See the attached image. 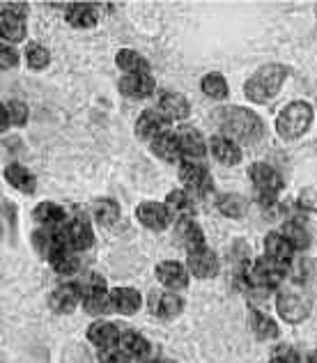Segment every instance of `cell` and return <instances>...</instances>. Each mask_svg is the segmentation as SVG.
<instances>
[{
  "instance_id": "23",
  "label": "cell",
  "mask_w": 317,
  "mask_h": 363,
  "mask_svg": "<svg viewBox=\"0 0 317 363\" xmlns=\"http://www.w3.org/2000/svg\"><path fill=\"white\" fill-rule=\"evenodd\" d=\"M157 108H159L170 122H172V120H179V122H182V120H187V118H189V113H191L189 99H187V97H182L179 92H163Z\"/></svg>"
},
{
  "instance_id": "16",
  "label": "cell",
  "mask_w": 317,
  "mask_h": 363,
  "mask_svg": "<svg viewBox=\"0 0 317 363\" xmlns=\"http://www.w3.org/2000/svg\"><path fill=\"white\" fill-rule=\"evenodd\" d=\"M179 147H182V159L191 161V164H200L207 157V145L203 136L194 127H179L177 129Z\"/></svg>"
},
{
  "instance_id": "8",
  "label": "cell",
  "mask_w": 317,
  "mask_h": 363,
  "mask_svg": "<svg viewBox=\"0 0 317 363\" xmlns=\"http://www.w3.org/2000/svg\"><path fill=\"white\" fill-rule=\"evenodd\" d=\"M26 5L23 3H3V14H0V35L3 42L18 44L26 40L28 26H26Z\"/></svg>"
},
{
  "instance_id": "6",
  "label": "cell",
  "mask_w": 317,
  "mask_h": 363,
  "mask_svg": "<svg viewBox=\"0 0 317 363\" xmlns=\"http://www.w3.org/2000/svg\"><path fill=\"white\" fill-rule=\"evenodd\" d=\"M248 177H251L253 186L257 189L260 205L262 207H274L278 191L283 189V177L267 164H251V168H248Z\"/></svg>"
},
{
  "instance_id": "2",
  "label": "cell",
  "mask_w": 317,
  "mask_h": 363,
  "mask_svg": "<svg viewBox=\"0 0 317 363\" xmlns=\"http://www.w3.org/2000/svg\"><path fill=\"white\" fill-rule=\"evenodd\" d=\"M287 74L290 69L285 65H265L244 83V94L253 104H267L281 92Z\"/></svg>"
},
{
  "instance_id": "19",
  "label": "cell",
  "mask_w": 317,
  "mask_h": 363,
  "mask_svg": "<svg viewBox=\"0 0 317 363\" xmlns=\"http://www.w3.org/2000/svg\"><path fill=\"white\" fill-rule=\"evenodd\" d=\"M62 233H65L67 246H69L72 251H76V253L88 251V248L92 246V242H94L92 228H90L88 221H85V218H74V221H69L62 228Z\"/></svg>"
},
{
  "instance_id": "45",
  "label": "cell",
  "mask_w": 317,
  "mask_h": 363,
  "mask_svg": "<svg viewBox=\"0 0 317 363\" xmlns=\"http://www.w3.org/2000/svg\"><path fill=\"white\" fill-rule=\"evenodd\" d=\"M308 363H317V350H313L308 354Z\"/></svg>"
},
{
  "instance_id": "34",
  "label": "cell",
  "mask_w": 317,
  "mask_h": 363,
  "mask_svg": "<svg viewBox=\"0 0 317 363\" xmlns=\"http://www.w3.org/2000/svg\"><path fill=\"white\" fill-rule=\"evenodd\" d=\"M92 216L97 218V223L104 228H111L118 223L120 218V205L115 203L111 198H101V200H94L92 205Z\"/></svg>"
},
{
  "instance_id": "44",
  "label": "cell",
  "mask_w": 317,
  "mask_h": 363,
  "mask_svg": "<svg viewBox=\"0 0 317 363\" xmlns=\"http://www.w3.org/2000/svg\"><path fill=\"white\" fill-rule=\"evenodd\" d=\"M143 363H175L172 359H157V361H143Z\"/></svg>"
},
{
  "instance_id": "29",
  "label": "cell",
  "mask_w": 317,
  "mask_h": 363,
  "mask_svg": "<svg viewBox=\"0 0 317 363\" xmlns=\"http://www.w3.org/2000/svg\"><path fill=\"white\" fill-rule=\"evenodd\" d=\"M115 65H118L120 69L124 72V76H145V74H150V62L133 49L118 51V55H115Z\"/></svg>"
},
{
  "instance_id": "9",
  "label": "cell",
  "mask_w": 317,
  "mask_h": 363,
  "mask_svg": "<svg viewBox=\"0 0 317 363\" xmlns=\"http://www.w3.org/2000/svg\"><path fill=\"white\" fill-rule=\"evenodd\" d=\"M179 179H182V184H184V191H189L191 196L205 198L207 194H211V189H214V182H211L209 170L203 164H191V161H184L179 168Z\"/></svg>"
},
{
  "instance_id": "1",
  "label": "cell",
  "mask_w": 317,
  "mask_h": 363,
  "mask_svg": "<svg viewBox=\"0 0 317 363\" xmlns=\"http://www.w3.org/2000/svg\"><path fill=\"white\" fill-rule=\"evenodd\" d=\"M226 138L235 143H255L265 136V124L253 111L242 106H228L218 116Z\"/></svg>"
},
{
  "instance_id": "41",
  "label": "cell",
  "mask_w": 317,
  "mask_h": 363,
  "mask_svg": "<svg viewBox=\"0 0 317 363\" xmlns=\"http://www.w3.org/2000/svg\"><path fill=\"white\" fill-rule=\"evenodd\" d=\"M18 65V51L14 49V46L9 44H0V67L3 69H12V67Z\"/></svg>"
},
{
  "instance_id": "20",
  "label": "cell",
  "mask_w": 317,
  "mask_h": 363,
  "mask_svg": "<svg viewBox=\"0 0 317 363\" xmlns=\"http://www.w3.org/2000/svg\"><path fill=\"white\" fill-rule=\"evenodd\" d=\"M120 333H122V329L118 324H113L109 320H97L88 327V340L94 347L106 350V347L120 345Z\"/></svg>"
},
{
  "instance_id": "46",
  "label": "cell",
  "mask_w": 317,
  "mask_h": 363,
  "mask_svg": "<svg viewBox=\"0 0 317 363\" xmlns=\"http://www.w3.org/2000/svg\"><path fill=\"white\" fill-rule=\"evenodd\" d=\"M272 363H283V361H276V359H272Z\"/></svg>"
},
{
  "instance_id": "18",
  "label": "cell",
  "mask_w": 317,
  "mask_h": 363,
  "mask_svg": "<svg viewBox=\"0 0 317 363\" xmlns=\"http://www.w3.org/2000/svg\"><path fill=\"white\" fill-rule=\"evenodd\" d=\"M175 242L179 246H184L187 253L200 251V248L207 246L203 228H200L194 218H179L177 225H175Z\"/></svg>"
},
{
  "instance_id": "4",
  "label": "cell",
  "mask_w": 317,
  "mask_h": 363,
  "mask_svg": "<svg viewBox=\"0 0 317 363\" xmlns=\"http://www.w3.org/2000/svg\"><path fill=\"white\" fill-rule=\"evenodd\" d=\"M81 292H83V308L88 315H94V318H101V315L111 313V290L106 288V281L99 274H90L79 283Z\"/></svg>"
},
{
  "instance_id": "22",
  "label": "cell",
  "mask_w": 317,
  "mask_h": 363,
  "mask_svg": "<svg viewBox=\"0 0 317 363\" xmlns=\"http://www.w3.org/2000/svg\"><path fill=\"white\" fill-rule=\"evenodd\" d=\"M111 306H113V313L136 315L143 306V297L136 288H113L111 290Z\"/></svg>"
},
{
  "instance_id": "33",
  "label": "cell",
  "mask_w": 317,
  "mask_h": 363,
  "mask_svg": "<svg viewBox=\"0 0 317 363\" xmlns=\"http://www.w3.org/2000/svg\"><path fill=\"white\" fill-rule=\"evenodd\" d=\"M248 322H251V331L255 333V338L260 340H274L278 338V324L274 322V318H269L262 311H251L248 315Z\"/></svg>"
},
{
  "instance_id": "5",
  "label": "cell",
  "mask_w": 317,
  "mask_h": 363,
  "mask_svg": "<svg viewBox=\"0 0 317 363\" xmlns=\"http://www.w3.org/2000/svg\"><path fill=\"white\" fill-rule=\"evenodd\" d=\"M244 281L251 290H272L278 288L285 279V269H281L278 264H274L267 257H260L255 262H248L244 267Z\"/></svg>"
},
{
  "instance_id": "40",
  "label": "cell",
  "mask_w": 317,
  "mask_h": 363,
  "mask_svg": "<svg viewBox=\"0 0 317 363\" xmlns=\"http://www.w3.org/2000/svg\"><path fill=\"white\" fill-rule=\"evenodd\" d=\"M129 354L120 345L99 350V363H129Z\"/></svg>"
},
{
  "instance_id": "11",
  "label": "cell",
  "mask_w": 317,
  "mask_h": 363,
  "mask_svg": "<svg viewBox=\"0 0 317 363\" xmlns=\"http://www.w3.org/2000/svg\"><path fill=\"white\" fill-rule=\"evenodd\" d=\"M136 218L143 228H148V230H166L170 225V212L168 207L163 203H155V200H145V203H140L136 207Z\"/></svg>"
},
{
  "instance_id": "43",
  "label": "cell",
  "mask_w": 317,
  "mask_h": 363,
  "mask_svg": "<svg viewBox=\"0 0 317 363\" xmlns=\"http://www.w3.org/2000/svg\"><path fill=\"white\" fill-rule=\"evenodd\" d=\"M272 359L283 361V363H299V354H296V350L290 347V345H278L272 352Z\"/></svg>"
},
{
  "instance_id": "30",
  "label": "cell",
  "mask_w": 317,
  "mask_h": 363,
  "mask_svg": "<svg viewBox=\"0 0 317 363\" xmlns=\"http://www.w3.org/2000/svg\"><path fill=\"white\" fill-rule=\"evenodd\" d=\"M152 152L163 159V161H168V164H177V161L182 159V147H179V138H177V133H163V136L155 138L152 140Z\"/></svg>"
},
{
  "instance_id": "36",
  "label": "cell",
  "mask_w": 317,
  "mask_h": 363,
  "mask_svg": "<svg viewBox=\"0 0 317 363\" xmlns=\"http://www.w3.org/2000/svg\"><path fill=\"white\" fill-rule=\"evenodd\" d=\"M281 235L285 237L287 242H290V246L294 248V251H306V248L311 246V235H308V230L301 225V223H296V221H287L285 225H283V230H281Z\"/></svg>"
},
{
  "instance_id": "35",
  "label": "cell",
  "mask_w": 317,
  "mask_h": 363,
  "mask_svg": "<svg viewBox=\"0 0 317 363\" xmlns=\"http://www.w3.org/2000/svg\"><path fill=\"white\" fill-rule=\"evenodd\" d=\"M216 207H218V212L228 218H244L248 212L246 198L237 196V194H223L216 200Z\"/></svg>"
},
{
  "instance_id": "38",
  "label": "cell",
  "mask_w": 317,
  "mask_h": 363,
  "mask_svg": "<svg viewBox=\"0 0 317 363\" xmlns=\"http://www.w3.org/2000/svg\"><path fill=\"white\" fill-rule=\"evenodd\" d=\"M26 62L30 69L35 72H42L46 69V67L51 65V51L46 49L44 44H28V49H26Z\"/></svg>"
},
{
  "instance_id": "32",
  "label": "cell",
  "mask_w": 317,
  "mask_h": 363,
  "mask_svg": "<svg viewBox=\"0 0 317 363\" xmlns=\"http://www.w3.org/2000/svg\"><path fill=\"white\" fill-rule=\"evenodd\" d=\"M49 264L53 267V272L57 276H74V274H79V269H81L79 255H76V251H72L69 246H65V248H60V251H55L49 257Z\"/></svg>"
},
{
  "instance_id": "25",
  "label": "cell",
  "mask_w": 317,
  "mask_h": 363,
  "mask_svg": "<svg viewBox=\"0 0 317 363\" xmlns=\"http://www.w3.org/2000/svg\"><path fill=\"white\" fill-rule=\"evenodd\" d=\"M155 79L150 74L145 76H122L120 81V92L124 97H131V99H145L155 92Z\"/></svg>"
},
{
  "instance_id": "13",
  "label": "cell",
  "mask_w": 317,
  "mask_h": 363,
  "mask_svg": "<svg viewBox=\"0 0 317 363\" xmlns=\"http://www.w3.org/2000/svg\"><path fill=\"white\" fill-rule=\"evenodd\" d=\"M49 303L55 313L60 315H69L74 313L76 306L83 303V292H81V285L79 283H60L57 288L51 292Z\"/></svg>"
},
{
  "instance_id": "10",
  "label": "cell",
  "mask_w": 317,
  "mask_h": 363,
  "mask_svg": "<svg viewBox=\"0 0 317 363\" xmlns=\"http://www.w3.org/2000/svg\"><path fill=\"white\" fill-rule=\"evenodd\" d=\"M157 281L163 285L166 290L172 292H182L189 288V281H191V274L187 269V264L175 262V260H163L157 264Z\"/></svg>"
},
{
  "instance_id": "27",
  "label": "cell",
  "mask_w": 317,
  "mask_h": 363,
  "mask_svg": "<svg viewBox=\"0 0 317 363\" xmlns=\"http://www.w3.org/2000/svg\"><path fill=\"white\" fill-rule=\"evenodd\" d=\"M33 218H35L40 228H51V230L67 225L65 223L67 221V212L57 203H42V205H37L35 212H33Z\"/></svg>"
},
{
  "instance_id": "39",
  "label": "cell",
  "mask_w": 317,
  "mask_h": 363,
  "mask_svg": "<svg viewBox=\"0 0 317 363\" xmlns=\"http://www.w3.org/2000/svg\"><path fill=\"white\" fill-rule=\"evenodd\" d=\"M5 111L9 113V120H12L14 127H23V124L28 122V106L23 101H5L3 104Z\"/></svg>"
},
{
  "instance_id": "31",
  "label": "cell",
  "mask_w": 317,
  "mask_h": 363,
  "mask_svg": "<svg viewBox=\"0 0 317 363\" xmlns=\"http://www.w3.org/2000/svg\"><path fill=\"white\" fill-rule=\"evenodd\" d=\"M5 179L12 184L16 191H21V194H35L37 189V179L35 175L28 170L23 164H9L5 168Z\"/></svg>"
},
{
  "instance_id": "12",
  "label": "cell",
  "mask_w": 317,
  "mask_h": 363,
  "mask_svg": "<svg viewBox=\"0 0 317 363\" xmlns=\"http://www.w3.org/2000/svg\"><path fill=\"white\" fill-rule=\"evenodd\" d=\"M168 124H170V120L163 116L159 108L143 111L136 120V136L152 143L155 138L163 136V133H168Z\"/></svg>"
},
{
  "instance_id": "7",
  "label": "cell",
  "mask_w": 317,
  "mask_h": 363,
  "mask_svg": "<svg viewBox=\"0 0 317 363\" xmlns=\"http://www.w3.org/2000/svg\"><path fill=\"white\" fill-rule=\"evenodd\" d=\"M276 311L287 324H299L311 315V299L296 290H281L276 294Z\"/></svg>"
},
{
  "instance_id": "15",
  "label": "cell",
  "mask_w": 317,
  "mask_h": 363,
  "mask_svg": "<svg viewBox=\"0 0 317 363\" xmlns=\"http://www.w3.org/2000/svg\"><path fill=\"white\" fill-rule=\"evenodd\" d=\"M150 311L157 315L159 320H172L184 311V299L177 292H152L150 294Z\"/></svg>"
},
{
  "instance_id": "3",
  "label": "cell",
  "mask_w": 317,
  "mask_h": 363,
  "mask_svg": "<svg viewBox=\"0 0 317 363\" xmlns=\"http://www.w3.org/2000/svg\"><path fill=\"white\" fill-rule=\"evenodd\" d=\"M313 118H315V113H313L311 104H306V101L287 104V106L278 113V118H276L278 136L285 138V140H294V138L304 136V133L311 129Z\"/></svg>"
},
{
  "instance_id": "37",
  "label": "cell",
  "mask_w": 317,
  "mask_h": 363,
  "mask_svg": "<svg viewBox=\"0 0 317 363\" xmlns=\"http://www.w3.org/2000/svg\"><path fill=\"white\" fill-rule=\"evenodd\" d=\"M200 88H203V92L207 94L209 99H226L228 97V81H226V76H221L216 72H211L207 74L203 81H200Z\"/></svg>"
},
{
  "instance_id": "21",
  "label": "cell",
  "mask_w": 317,
  "mask_h": 363,
  "mask_svg": "<svg viewBox=\"0 0 317 363\" xmlns=\"http://www.w3.org/2000/svg\"><path fill=\"white\" fill-rule=\"evenodd\" d=\"M209 152L211 157H214L218 164L223 166H237L239 161H242V147H239V143L230 140L226 136H214L209 140Z\"/></svg>"
},
{
  "instance_id": "14",
  "label": "cell",
  "mask_w": 317,
  "mask_h": 363,
  "mask_svg": "<svg viewBox=\"0 0 317 363\" xmlns=\"http://www.w3.org/2000/svg\"><path fill=\"white\" fill-rule=\"evenodd\" d=\"M187 269L191 276H196V279H203V281L214 279V276L218 274V257L211 248L205 246V248H200V251L189 253Z\"/></svg>"
},
{
  "instance_id": "24",
  "label": "cell",
  "mask_w": 317,
  "mask_h": 363,
  "mask_svg": "<svg viewBox=\"0 0 317 363\" xmlns=\"http://www.w3.org/2000/svg\"><path fill=\"white\" fill-rule=\"evenodd\" d=\"M163 205L168 207L170 216H177V221L179 218H194V212H196L194 196L184 189L170 191V194L166 196V200H163Z\"/></svg>"
},
{
  "instance_id": "26",
  "label": "cell",
  "mask_w": 317,
  "mask_h": 363,
  "mask_svg": "<svg viewBox=\"0 0 317 363\" xmlns=\"http://www.w3.org/2000/svg\"><path fill=\"white\" fill-rule=\"evenodd\" d=\"M120 347L127 352L131 359H138V361H148L150 357V340L143 336V333L133 331V329H122L120 333Z\"/></svg>"
},
{
  "instance_id": "17",
  "label": "cell",
  "mask_w": 317,
  "mask_h": 363,
  "mask_svg": "<svg viewBox=\"0 0 317 363\" xmlns=\"http://www.w3.org/2000/svg\"><path fill=\"white\" fill-rule=\"evenodd\" d=\"M265 257L278 264L281 269H287L294 260V248L281 233H269L265 237Z\"/></svg>"
},
{
  "instance_id": "42",
  "label": "cell",
  "mask_w": 317,
  "mask_h": 363,
  "mask_svg": "<svg viewBox=\"0 0 317 363\" xmlns=\"http://www.w3.org/2000/svg\"><path fill=\"white\" fill-rule=\"evenodd\" d=\"M296 205L304 212H317V189H304L299 198H296Z\"/></svg>"
},
{
  "instance_id": "28",
  "label": "cell",
  "mask_w": 317,
  "mask_h": 363,
  "mask_svg": "<svg viewBox=\"0 0 317 363\" xmlns=\"http://www.w3.org/2000/svg\"><path fill=\"white\" fill-rule=\"evenodd\" d=\"M99 21L97 7L94 5H85V3H76L67 7V23L79 28V30H88V28H94Z\"/></svg>"
}]
</instances>
